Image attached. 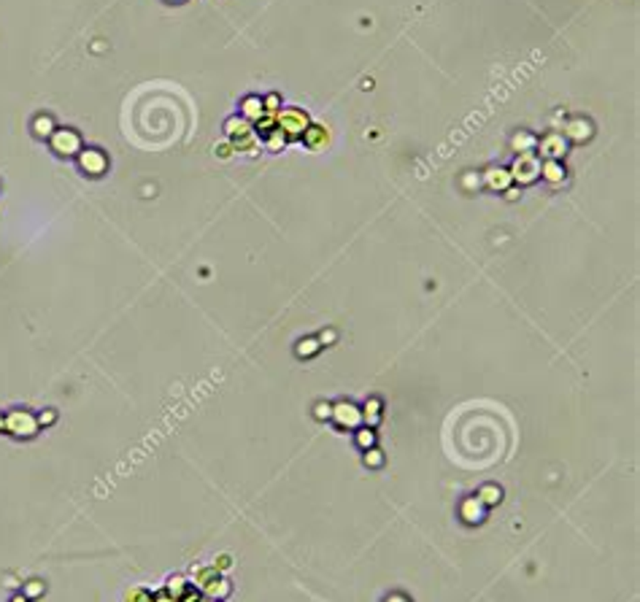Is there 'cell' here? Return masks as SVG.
I'll use <instances>...</instances> for the list:
<instances>
[{"label": "cell", "instance_id": "1", "mask_svg": "<svg viewBox=\"0 0 640 602\" xmlns=\"http://www.w3.org/2000/svg\"><path fill=\"white\" fill-rule=\"evenodd\" d=\"M38 419L35 413L28 408H11L8 413H3V432H8L17 441H30L38 435Z\"/></svg>", "mask_w": 640, "mask_h": 602}, {"label": "cell", "instance_id": "2", "mask_svg": "<svg viewBox=\"0 0 640 602\" xmlns=\"http://www.w3.org/2000/svg\"><path fill=\"white\" fill-rule=\"evenodd\" d=\"M224 135H227V141L232 143L235 152H249V154H254L257 152L254 125L246 122L243 117H230V119L224 122Z\"/></svg>", "mask_w": 640, "mask_h": 602}, {"label": "cell", "instance_id": "3", "mask_svg": "<svg viewBox=\"0 0 640 602\" xmlns=\"http://www.w3.org/2000/svg\"><path fill=\"white\" fill-rule=\"evenodd\" d=\"M311 125V117L303 108H281L276 114V130H281V135L289 141H303V132Z\"/></svg>", "mask_w": 640, "mask_h": 602}, {"label": "cell", "instance_id": "4", "mask_svg": "<svg viewBox=\"0 0 640 602\" xmlns=\"http://www.w3.org/2000/svg\"><path fill=\"white\" fill-rule=\"evenodd\" d=\"M511 170L513 184L519 187H530L541 179V157L535 152H524V154H516L513 165L508 168Z\"/></svg>", "mask_w": 640, "mask_h": 602}, {"label": "cell", "instance_id": "5", "mask_svg": "<svg viewBox=\"0 0 640 602\" xmlns=\"http://www.w3.org/2000/svg\"><path fill=\"white\" fill-rule=\"evenodd\" d=\"M49 146H52V152L57 154V157H79V152L84 149V143H81V135L73 130V127H57L54 130V135L49 138Z\"/></svg>", "mask_w": 640, "mask_h": 602}, {"label": "cell", "instance_id": "6", "mask_svg": "<svg viewBox=\"0 0 640 602\" xmlns=\"http://www.w3.org/2000/svg\"><path fill=\"white\" fill-rule=\"evenodd\" d=\"M341 432H354L362 427V408L352 400H338L332 403V419H330Z\"/></svg>", "mask_w": 640, "mask_h": 602}, {"label": "cell", "instance_id": "7", "mask_svg": "<svg viewBox=\"0 0 640 602\" xmlns=\"http://www.w3.org/2000/svg\"><path fill=\"white\" fill-rule=\"evenodd\" d=\"M76 162H79L81 173H84V176H90V179H100V176L108 170V157H106L100 149H92V146L81 149V152H79V157H76Z\"/></svg>", "mask_w": 640, "mask_h": 602}, {"label": "cell", "instance_id": "8", "mask_svg": "<svg viewBox=\"0 0 640 602\" xmlns=\"http://www.w3.org/2000/svg\"><path fill=\"white\" fill-rule=\"evenodd\" d=\"M535 146L541 149V152H535V154L543 159H562L568 154V141H565L562 132H546L543 138H538Z\"/></svg>", "mask_w": 640, "mask_h": 602}, {"label": "cell", "instance_id": "9", "mask_svg": "<svg viewBox=\"0 0 640 602\" xmlns=\"http://www.w3.org/2000/svg\"><path fill=\"white\" fill-rule=\"evenodd\" d=\"M481 184H483L486 190L500 192V194H503L506 190H511L513 187L511 170H508V168H500V165H492V168H486V170H483Z\"/></svg>", "mask_w": 640, "mask_h": 602}, {"label": "cell", "instance_id": "10", "mask_svg": "<svg viewBox=\"0 0 640 602\" xmlns=\"http://www.w3.org/2000/svg\"><path fill=\"white\" fill-rule=\"evenodd\" d=\"M562 135H565V141H568V143H586V141H592L594 127H592L589 119L576 117V119H570V122H568V127L562 130Z\"/></svg>", "mask_w": 640, "mask_h": 602}, {"label": "cell", "instance_id": "11", "mask_svg": "<svg viewBox=\"0 0 640 602\" xmlns=\"http://www.w3.org/2000/svg\"><path fill=\"white\" fill-rule=\"evenodd\" d=\"M486 510H489V508H483V503H481L479 497L473 494V497H465V500H462V505H459V516H462V521H465V524L476 527V524H483Z\"/></svg>", "mask_w": 640, "mask_h": 602}, {"label": "cell", "instance_id": "12", "mask_svg": "<svg viewBox=\"0 0 640 602\" xmlns=\"http://www.w3.org/2000/svg\"><path fill=\"white\" fill-rule=\"evenodd\" d=\"M541 179L548 181L551 187H559L568 181V168L562 165V159H543L541 162Z\"/></svg>", "mask_w": 640, "mask_h": 602}, {"label": "cell", "instance_id": "13", "mask_svg": "<svg viewBox=\"0 0 640 602\" xmlns=\"http://www.w3.org/2000/svg\"><path fill=\"white\" fill-rule=\"evenodd\" d=\"M359 408H362V424H365V427L376 430V427L381 424V419H384V403H381L379 397H368L365 405H359Z\"/></svg>", "mask_w": 640, "mask_h": 602}, {"label": "cell", "instance_id": "14", "mask_svg": "<svg viewBox=\"0 0 640 602\" xmlns=\"http://www.w3.org/2000/svg\"><path fill=\"white\" fill-rule=\"evenodd\" d=\"M241 117L246 119V122H259L262 117H265V106H262V97L259 95H246L243 100H241Z\"/></svg>", "mask_w": 640, "mask_h": 602}, {"label": "cell", "instance_id": "15", "mask_svg": "<svg viewBox=\"0 0 640 602\" xmlns=\"http://www.w3.org/2000/svg\"><path fill=\"white\" fill-rule=\"evenodd\" d=\"M303 143H306L308 149H324V146L330 143V132H327V127L308 125V130L303 132Z\"/></svg>", "mask_w": 640, "mask_h": 602}, {"label": "cell", "instance_id": "16", "mask_svg": "<svg viewBox=\"0 0 640 602\" xmlns=\"http://www.w3.org/2000/svg\"><path fill=\"white\" fill-rule=\"evenodd\" d=\"M230 592H232V583L227 581V578H222V575H217L206 589H203V594L208 597V600H217V602H222V600H227L230 597Z\"/></svg>", "mask_w": 640, "mask_h": 602}, {"label": "cell", "instance_id": "17", "mask_svg": "<svg viewBox=\"0 0 640 602\" xmlns=\"http://www.w3.org/2000/svg\"><path fill=\"white\" fill-rule=\"evenodd\" d=\"M54 130H57V125H54V117H52V114H38V117L32 119V135L41 138V141H49V138L54 135Z\"/></svg>", "mask_w": 640, "mask_h": 602}, {"label": "cell", "instance_id": "18", "mask_svg": "<svg viewBox=\"0 0 640 602\" xmlns=\"http://www.w3.org/2000/svg\"><path fill=\"white\" fill-rule=\"evenodd\" d=\"M476 497L483 503V508H494V505H500V503H503V489H500L497 483H483Z\"/></svg>", "mask_w": 640, "mask_h": 602}, {"label": "cell", "instance_id": "19", "mask_svg": "<svg viewBox=\"0 0 640 602\" xmlns=\"http://www.w3.org/2000/svg\"><path fill=\"white\" fill-rule=\"evenodd\" d=\"M319 351H321V343H319V338H314V335L300 338L297 346H294V354H297L300 359H314Z\"/></svg>", "mask_w": 640, "mask_h": 602}, {"label": "cell", "instance_id": "20", "mask_svg": "<svg viewBox=\"0 0 640 602\" xmlns=\"http://www.w3.org/2000/svg\"><path fill=\"white\" fill-rule=\"evenodd\" d=\"M354 443H357V448H362V451H368V448H373V445L379 443V438H376V430H370V427H359V430H354Z\"/></svg>", "mask_w": 640, "mask_h": 602}, {"label": "cell", "instance_id": "21", "mask_svg": "<svg viewBox=\"0 0 640 602\" xmlns=\"http://www.w3.org/2000/svg\"><path fill=\"white\" fill-rule=\"evenodd\" d=\"M535 143H538V138L532 135V132H516L513 135V141H511V146L519 152V154H524V152H535Z\"/></svg>", "mask_w": 640, "mask_h": 602}, {"label": "cell", "instance_id": "22", "mask_svg": "<svg viewBox=\"0 0 640 602\" xmlns=\"http://www.w3.org/2000/svg\"><path fill=\"white\" fill-rule=\"evenodd\" d=\"M217 575H219V570H217L214 565H211V568H197V570H194V578H192V586L203 592V589H206V586H208Z\"/></svg>", "mask_w": 640, "mask_h": 602}, {"label": "cell", "instance_id": "23", "mask_svg": "<svg viewBox=\"0 0 640 602\" xmlns=\"http://www.w3.org/2000/svg\"><path fill=\"white\" fill-rule=\"evenodd\" d=\"M362 465H365V468H370V470L384 468V451H381L379 445L368 448V451H365V456H362Z\"/></svg>", "mask_w": 640, "mask_h": 602}, {"label": "cell", "instance_id": "24", "mask_svg": "<svg viewBox=\"0 0 640 602\" xmlns=\"http://www.w3.org/2000/svg\"><path fill=\"white\" fill-rule=\"evenodd\" d=\"M190 586H192V583H190V581H187L184 575H173V578L168 581L165 592H168V594H173V597H181V594H184V592H187Z\"/></svg>", "mask_w": 640, "mask_h": 602}, {"label": "cell", "instance_id": "25", "mask_svg": "<svg viewBox=\"0 0 640 602\" xmlns=\"http://www.w3.org/2000/svg\"><path fill=\"white\" fill-rule=\"evenodd\" d=\"M43 592H46V583H43V581H38V578H32V581H28V583H22V594H25L28 600H38V597H43Z\"/></svg>", "mask_w": 640, "mask_h": 602}, {"label": "cell", "instance_id": "26", "mask_svg": "<svg viewBox=\"0 0 640 602\" xmlns=\"http://www.w3.org/2000/svg\"><path fill=\"white\" fill-rule=\"evenodd\" d=\"M273 130H276V117H270V114H265L259 122H254V135H262V138H268Z\"/></svg>", "mask_w": 640, "mask_h": 602}, {"label": "cell", "instance_id": "27", "mask_svg": "<svg viewBox=\"0 0 640 602\" xmlns=\"http://www.w3.org/2000/svg\"><path fill=\"white\" fill-rule=\"evenodd\" d=\"M265 146H268L270 152H281V149L287 146V138L281 135V130H273V132L265 138Z\"/></svg>", "mask_w": 640, "mask_h": 602}, {"label": "cell", "instance_id": "28", "mask_svg": "<svg viewBox=\"0 0 640 602\" xmlns=\"http://www.w3.org/2000/svg\"><path fill=\"white\" fill-rule=\"evenodd\" d=\"M262 106H265V114H270V117H276L279 111H281V97L276 95V92H270V95L262 97Z\"/></svg>", "mask_w": 640, "mask_h": 602}, {"label": "cell", "instance_id": "29", "mask_svg": "<svg viewBox=\"0 0 640 602\" xmlns=\"http://www.w3.org/2000/svg\"><path fill=\"white\" fill-rule=\"evenodd\" d=\"M314 419H317V421H330V419H332V403L319 400V403L314 405Z\"/></svg>", "mask_w": 640, "mask_h": 602}, {"label": "cell", "instance_id": "30", "mask_svg": "<svg viewBox=\"0 0 640 602\" xmlns=\"http://www.w3.org/2000/svg\"><path fill=\"white\" fill-rule=\"evenodd\" d=\"M125 602H152V592L143 589V586H135V589H130L128 592Z\"/></svg>", "mask_w": 640, "mask_h": 602}, {"label": "cell", "instance_id": "31", "mask_svg": "<svg viewBox=\"0 0 640 602\" xmlns=\"http://www.w3.org/2000/svg\"><path fill=\"white\" fill-rule=\"evenodd\" d=\"M35 419H38V427H52V424L57 421V411H54V408H46V411L38 413Z\"/></svg>", "mask_w": 640, "mask_h": 602}, {"label": "cell", "instance_id": "32", "mask_svg": "<svg viewBox=\"0 0 640 602\" xmlns=\"http://www.w3.org/2000/svg\"><path fill=\"white\" fill-rule=\"evenodd\" d=\"M214 152H217V154H219L222 159H230L232 154H235V149H232V143H230V141H224V143H217V149H214Z\"/></svg>", "mask_w": 640, "mask_h": 602}, {"label": "cell", "instance_id": "33", "mask_svg": "<svg viewBox=\"0 0 640 602\" xmlns=\"http://www.w3.org/2000/svg\"><path fill=\"white\" fill-rule=\"evenodd\" d=\"M214 568L219 572H227L230 568H232V559L227 556V554H222V556H217V562H214Z\"/></svg>", "mask_w": 640, "mask_h": 602}, {"label": "cell", "instance_id": "34", "mask_svg": "<svg viewBox=\"0 0 640 602\" xmlns=\"http://www.w3.org/2000/svg\"><path fill=\"white\" fill-rule=\"evenodd\" d=\"M335 338H338V332L335 330H324L319 335V343L321 346H330V343H335Z\"/></svg>", "mask_w": 640, "mask_h": 602}, {"label": "cell", "instance_id": "35", "mask_svg": "<svg viewBox=\"0 0 640 602\" xmlns=\"http://www.w3.org/2000/svg\"><path fill=\"white\" fill-rule=\"evenodd\" d=\"M152 602H179V597H173L168 592H160V594H152Z\"/></svg>", "mask_w": 640, "mask_h": 602}, {"label": "cell", "instance_id": "36", "mask_svg": "<svg viewBox=\"0 0 640 602\" xmlns=\"http://www.w3.org/2000/svg\"><path fill=\"white\" fill-rule=\"evenodd\" d=\"M384 602H411V600H408L406 594H389V597H386Z\"/></svg>", "mask_w": 640, "mask_h": 602}, {"label": "cell", "instance_id": "37", "mask_svg": "<svg viewBox=\"0 0 640 602\" xmlns=\"http://www.w3.org/2000/svg\"><path fill=\"white\" fill-rule=\"evenodd\" d=\"M11 602H30V600L25 594H17V597H11Z\"/></svg>", "mask_w": 640, "mask_h": 602}, {"label": "cell", "instance_id": "38", "mask_svg": "<svg viewBox=\"0 0 640 602\" xmlns=\"http://www.w3.org/2000/svg\"><path fill=\"white\" fill-rule=\"evenodd\" d=\"M200 602H217V600H208V597H200Z\"/></svg>", "mask_w": 640, "mask_h": 602}, {"label": "cell", "instance_id": "39", "mask_svg": "<svg viewBox=\"0 0 640 602\" xmlns=\"http://www.w3.org/2000/svg\"><path fill=\"white\" fill-rule=\"evenodd\" d=\"M0 432H3V413H0Z\"/></svg>", "mask_w": 640, "mask_h": 602}, {"label": "cell", "instance_id": "40", "mask_svg": "<svg viewBox=\"0 0 640 602\" xmlns=\"http://www.w3.org/2000/svg\"><path fill=\"white\" fill-rule=\"evenodd\" d=\"M170 3H181V0H170Z\"/></svg>", "mask_w": 640, "mask_h": 602}]
</instances>
